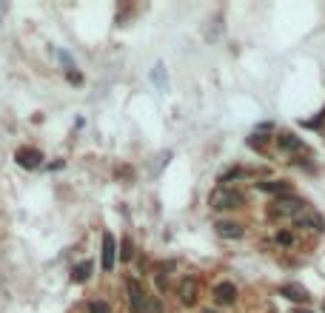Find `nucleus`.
<instances>
[{"instance_id": "1", "label": "nucleus", "mask_w": 325, "mask_h": 313, "mask_svg": "<svg viewBox=\"0 0 325 313\" xmlns=\"http://www.w3.org/2000/svg\"><path fill=\"white\" fill-rule=\"evenodd\" d=\"M208 205L217 211H231V208H240L243 205V197H240L237 191H231V188H214L208 197Z\"/></svg>"}, {"instance_id": "2", "label": "nucleus", "mask_w": 325, "mask_h": 313, "mask_svg": "<svg viewBox=\"0 0 325 313\" xmlns=\"http://www.w3.org/2000/svg\"><path fill=\"white\" fill-rule=\"evenodd\" d=\"M305 202L297 200V197H280V200L274 202V208H271V217H294L297 219L299 214H305Z\"/></svg>"}, {"instance_id": "3", "label": "nucleus", "mask_w": 325, "mask_h": 313, "mask_svg": "<svg viewBox=\"0 0 325 313\" xmlns=\"http://www.w3.org/2000/svg\"><path fill=\"white\" fill-rule=\"evenodd\" d=\"M177 296H180V302L185 304V307H191V304H197V296H200V282L194 276H185L180 279V287H177Z\"/></svg>"}, {"instance_id": "4", "label": "nucleus", "mask_w": 325, "mask_h": 313, "mask_svg": "<svg viewBox=\"0 0 325 313\" xmlns=\"http://www.w3.org/2000/svg\"><path fill=\"white\" fill-rule=\"evenodd\" d=\"M297 225L305 228V231H314V234H322V231H325V219L319 217V214H314V211H305V214H299V217H297Z\"/></svg>"}, {"instance_id": "5", "label": "nucleus", "mask_w": 325, "mask_h": 313, "mask_svg": "<svg viewBox=\"0 0 325 313\" xmlns=\"http://www.w3.org/2000/svg\"><path fill=\"white\" fill-rule=\"evenodd\" d=\"M129 304H132L134 313H146V304H149V296L143 293V287L137 282H129Z\"/></svg>"}, {"instance_id": "6", "label": "nucleus", "mask_w": 325, "mask_h": 313, "mask_svg": "<svg viewBox=\"0 0 325 313\" xmlns=\"http://www.w3.org/2000/svg\"><path fill=\"white\" fill-rule=\"evenodd\" d=\"M117 248H115V236L105 231L103 234V259H100V265H103L105 273H112V268H115V256H117Z\"/></svg>"}, {"instance_id": "7", "label": "nucleus", "mask_w": 325, "mask_h": 313, "mask_svg": "<svg viewBox=\"0 0 325 313\" xmlns=\"http://www.w3.org/2000/svg\"><path fill=\"white\" fill-rule=\"evenodd\" d=\"M15 160H18L23 168H37L40 163H43V154H40L37 148H18Z\"/></svg>"}, {"instance_id": "8", "label": "nucleus", "mask_w": 325, "mask_h": 313, "mask_svg": "<svg viewBox=\"0 0 325 313\" xmlns=\"http://www.w3.org/2000/svg\"><path fill=\"white\" fill-rule=\"evenodd\" d=\"M277 145L282 151H288V154H305V142L299 137H294V134H280L277 137Z\"/></svg>"}, {"instance_id": "9", "label": "nucleus", "mask_w": 325, "mask_h": 313, "mask_svg": "<svg viewBox=\"0 0 325 313\" xmlns=\"http://www.w3.org/2000/svg\"><path fill=\"white\" fill-rule=\"evenodd\" d=\"M234 299H237V287L231 282H220L214 287V302L217 304H234Z\"/></svg>"}, {"instance_id": "10", "label": "nucleus", "mask_w": 325, "mask_h": 313, "mask_svg": "<svg viewBox=\"0 0 325 313\" xmlns=\"http://www.w3.org/2000/svg\"><path fill=\"white\" fill-rule=\"evenodd\" d=\"M257 188L265 194H282V197H288L291 183H285V180H265V183H257Z\"/></svg>"}, {"instance_id": "11", "label": "nucleus", "mask_w": 325, "mask_h": 313, "mask_svg": "<svg viewBox=\"0 0 325 313\" xmlns=\"http://www.w3.org/2000/svg\"><path fill=\"white\" fill-rule=\"evenodd\" d=\"M280 293L285 296V299H291V302H308V299H311L305 287H302V285H294V282H291V285H282Z\"/></svg>"}, {"instance_id": "12", "label": "nucleus", "mask_w": 325, "mask_h": 313, "mask_svg": "<svg viewBox=\"0 0 325 313\" xmlns=\"http://www.w3.org/2000/svg\"><path fill=\"white\" fill-rule=\"evenodd\" d=\"M217 234L226 236V239H240L243 236V225H237V222H217Z\"/></svg>"}, {"instance_id": "13", "label": "nucleus", "mask_w": 325, "mask_h": 313, "mask_svg": "<svg viewBox=\"0 0 325 313\" xmlns=\"http://www.w3.org/2000/svg\"><path fill=\"white\" fill-rule=\"evenodd\" d=\"M151 80L157 83V88H160V91H166V88H168V80H166V66H163V63H157V66H154V71H151Z\"/></svg>"}, {"instance_id": "14", "label": "nucleus", "mask_w": 325, "mask_h": 313, "mask_svg": "<svg viewBox=\"0 0 325 313\" xmlns=\"http://www.w3.org/2000/svg\"><path fill=\"white\" fill-rule=\"evenodd\" d=\"M88 276H91V265H88V262H83V265H77V268L71 270V279H74V282H86Z\"/></svg>"}, {"instance_id": "15", "label": "nucleus", "mask_w": 325, "mask_h": 313, "mask_svg": "<svg viewBox=\"0 0 325 313\" xmlns=\"http://www.w3.org/2000/svg\"><path fill=\"white\" fill-rule=\"evenodd\" d=\"M88 310H91V313H109V304H105V302H91V304H88Z\"/></svg>"}, {"instance_id": "16", "label": "nucleus", "mask_w": 325, "mask_h": 313, "mask_svg": "<svg viewBox=\"0 0 325 313\" xmlns=\"http://www.w3.org/2000/svg\"><path fill=\"white\" fill-rule=\"evenodd\" d=\"M146 313H163V307H160L157 299H151L149 296V304H146Z\"/></svg>"}, {"instance_id": "17", "label": "nucleus", "mask_w": 325, "mask_h": 313, "mask_svg": "<svg viewBox=\"0 0 325 313\" xmlns=\"http://www.w3.org/2000/svg\"><path fill=\"white\" fill-rule=\"evenodd\" d=\"M277 242H282V245H294V236H291L288 231H280V234H277Z\"/></svg>"}, {"instance_id": "18", "label": "nucleus", "mask_w": 325, "mask_h": 313, "mask_svg": "<svg viewBox=\"0 0 325 313\" xmlns=\"http://www.w3.org/2000/svg\"><path fill=\"white\" fill-rule=\"evenodd\" d=\"M132 253H134V248H132V239H126V245H123V259H132Z\"/></svg>"}, {"instance_id": "19", "label": "nucleus", "mask_w": 325, "mask_h": 313, "mask_svg": "<svg viewBox=\"0 0 325 313\" xmlns=\"http://www.w3.org/2000/svg\"><path fill=\"white\" fill-rule=\"evenodd\" d=\"M202 313H217V310H202Z\"/></svg>"}, {"instance_id": "20", "label": "nucleus", "mask_w": 325, "mask_h": 313, "mask_svg": "<svg viewBox=\"0 0 325 313\" xmlns=\"http://www.w3.org/2000/svg\"><path fill=\"white\" fill-rule=\"evenodd\" d=\"M297 313H311V310H297Z\"/></svg>"}]
</instances>
